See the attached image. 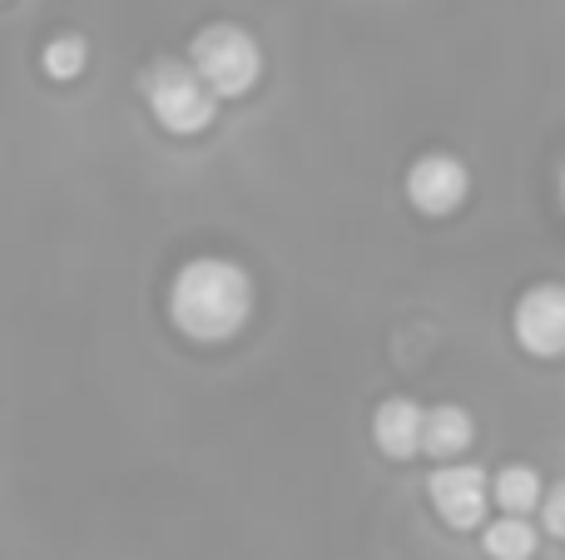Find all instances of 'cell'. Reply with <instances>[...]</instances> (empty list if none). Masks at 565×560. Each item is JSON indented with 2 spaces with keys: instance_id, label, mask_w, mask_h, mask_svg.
Segmentation results:
<instances>
[{
  "instance_id": "obj_1",
  "label": "cell",
  "mask_w": 565,
  "mask_h": 560,
  "mask_svg": "<svg viewBox=\"0 0 565 560\" xmlns=\"http://www.w3.org/2000/svg\"><path fill=\"white\" fill-rule=\"evenodd\" d=\"M254 313V283L234 258H189L169 283V323L189 343H228Z\"/></svg>"
},
{
  "instance_id": "obj_2",
  "label": "cell",
  "mask_w": 565,
  "mask_h": 560,
  "mask_svg": "<svg viewBox=\"0 0 565 560\" xmlns=\"http://www.w3.org/2000/svg\"><path fill=\"white\" fill-rule=\"evenodd\" d=\"M145 105L149 115L159 119V129H169V134H204L209 125H214L218 115V95L214 85H209L204 75L194 69V60H159V65L145 69Z\"/></svg>"
},
{
  "instance_id": "obj_3",
  "label": "cell",
  "mask_w": 565,
  "mask_h": 560,
  "mask_svg": "<svg viewBox=\"0 0 565 560\" xmlns=\"http://www.w3.org/2000/svg\"><path fill=\"white\" fill-rule=\"evenodd\" d=\"M189 60H194V69L214 85L218 99H244L248 89L258 85V75H264V50H258V40L248 35L244 25H228V20L199 30L194 45H189Z\"/></svg>"
},
{
  "instance_id": "obj_4",
  "label": "cell",
  "mask_w": 565,
  "mask_h": 560,
  "mask_svg": "<svg viewBox=\"0 0 565 560\" xmlns=\"http://www.w3.org/2000/svg\"><path fill=\"white\" fill-rule=\"evenodd\" d=\"M427 502L437 506V516L451 526V531H477L487 521V506L497 502L491 496V476L471 462H447L427 476Z\"/></svg>"
},
{
  "instance_id": "obj_5",
  "label": "cell",
  "mask_w": 565,
  "mask_h": 560,
  "mask_svg": "<svg viewBox=\"0 0 565 560\" xmlns=\"http://www.w3.org/2000/svg\"><path fill=\"white\" fill-rule=\"evenodd\" d=\"M471 194V174L457 154L447 149H431V154L412 159L407 169V204L422 218H451Z\"/></svg>"
},
{
  "instance_id": "obj_6",
  "label": "cell",
  "mask_w": 565,
  "mask_h": 560,
  "mask_svg": "<svg viewBox=\"0 0 565 560\" xmlns=\"http://www.w3.org/2000/svg\"><path fill=\"white\" fill-rule=\"evenodd\" d=\"M511 333L531 357H565V283H536L516 298Z\"/></svg>"
},
{
  "instance_id": "obj_7",
  "label": "cell",
  "mask_w": 565,
  "mask_h": 560,
  "mask_svg": "<svg viewBox=\"0 0 565 560\" xmlns=\"http://www.w3.org/2000/svg\"><path fill=\"white\" fill-rule=\"evenodd\" d=\"M422 437H427V412L412 397H387L372 417V442L387 462H412L422 456Z\"/></svg>"
},
{
  "instance_id": "obj_8",
  "label": "cell",
  "mask_w": 565,
  "mask_h": 560,
  "mask_svg": "<svg viewBox=\"0 0 565 560\" xmlns=\"http://www.w3.org/2000/svg\"><path fill=\"white\" fill-rule=\"evenodd\" d=\"M471 437H477V427H471L467 407L441 402V407H431V412H427V437H422V452L437 456V462H457V456L471 446Z\"/></svg>"
},
{
  "instance_id": "obj_9",
  "label": "cell",
  "mask_w": 565,
  "mask_h": 560,
  "mask_svg": "<svg viewBox=\"0 0 565 560\" xmlns=\"http://www.w3.org/2000/svg\"><path fill=\"white\" fill-rule=\"evenodd\" d=\"M491 496H497L501 511H511V516H531V511H541V506H546V482H541L536 466H526V462H507L497 476H491Z\"/></svg>"
},
{
  "instance_id": "obj_10",
  "label": "cell",
  "mask_w": 565,
  "mask_h": 560,
  "mask_svg": "<svg viewBox=\"0 0 565 560\" xmlns=\"http://www.w3.org/2000/svg\"><path fill=\"white\" fill-rule=\"evenodd\" d=\"M481 551H487L491 560H536L541 531L531 526V516L501 511V521H487V526H481Z\"/></svg>"
},
{
  "instance_id": "obj_11",
  "label": "cell",
  "mask_w": 565,
  "mask_h": 560,
  "mask_svg": "<svg viewBox=\"0 0 565 560\" xmlns=\"http://www.w3.org/2000/svg\"><path fill=\"white\" fill-rule=\"evenodd\" d=\"M40 65H45L50 79H79L89 65V40L85 35H55L45 45V55H40Z\"/></svg>"
},
{
  "instance_id": "obj_12",
  "label": "cell",
  "mask_w": 565,
  "mask_h": 560,
  "mask_svg": "<svg viewBox=\"0 0 565 560\" xmlns=\"http://www.w3.org/2000/svg\"><path fill=\"white\" fill-rule=\"evenodd\" d=\"M541 521H546V531L556 536V541H565V482H556V492H546Z\"/></svg>"
},
{
  "instance_id": "obj_13",
  "label": "cell",
  "mask_w": 565,
  "mask_h": 560,
  "mask_svg": "<svg viewBox=\"0 0 565 560\" xmlns=\"http://www.w3.org/2000/svg\"><path fill=\"white\" fill-rule=\"evenodd\" d=\"M561 208H565V169H561Z\"/></svg>"
}]
</instances>
